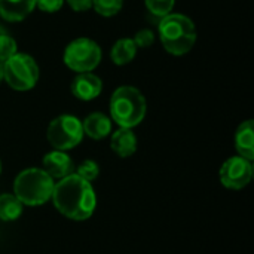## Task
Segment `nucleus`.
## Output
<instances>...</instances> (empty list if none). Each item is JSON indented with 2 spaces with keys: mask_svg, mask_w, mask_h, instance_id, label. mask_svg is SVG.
Wrapping results in <instances>:
<instances>
[{
  "mask_svg": "<svg viewBox=\"0 0 254 254\" xmlns=\"http://www.w3.org/2000/svg\"><path fill=\"white\" fill-rule=\"evenodd\" d=\"M51 198L63 216L77 222L89 219L97 204L91 183L77 174H71L55 183Z\"/></svg>",
  "mask_w": 254,
  "mask_h": 254,
  "instance_id": "1",
  "label": "nucleus"
},
{
  "mask_svg": "<svg viewBox=\"0 0 254 254\" xmlns=\"http://www.w3.org/2000/svg\"><path fill=\"white\" fill-rule=\"evenodd\" d=\"M162 46L171 55H185L196 43V28L192 19L182 13L164 16L158 25Z\"/></svg>",
  "mask_w": 254,
  "mask_h": 254,
  "instance_id": "2",
  "label": "nucleus"
},
{
  "mask_svg": "<svg viewBox=\"0 0 254 254\" xmlns=\"http://www.w3.org/2000/svg\"><path fill=\"white\" fill-rule=\"evenodd\" d=\"M144 95L134 86H119L110 98V115L119 128H134L146 116Z\"/></svg>",
  "mask_w": 254,
  "mask_h": 254,
  "instance_id": "3",
  "label": "nucleus"
},
{
  "mask_svg": "<svg viewBox=\"0 0 254 254\" xmlns=\"http://www.w3.org/2000/svg\"><path fill=\"white\" fill-rule=\"evenodd\" d=\"M54 186V179L42 168H27L16 176L13 182V195L22 205L36 207L51 199Z\"/></svg>",
  "mask_w": 254,
  "mask_h": 254,
  "instance_id": "4",
  "label": "nucleus"
},
{
  "mask_svg": "<svg viewBox=\"0 0 254 254\" xmlns=\"http://www.w3.org/2000/svg\"><path fill=\"white\" fill-rule=\"evenodd\" d=\"M40 70L33 57L16 52L3 64V79L15 91H28L36 86Z\"/></svg>",
  "mask_w": 254,
  "mask_h": 254,
  "instance_id": "5",
  "label": "nucleus"
},
{
  "mask_svg": "<svg viewBox=\"0 0 254 254\" xmlns=\"http://www.w3.org/2000/svg\"><path fill=\"white\" fill-rule=\"evenodd\" d=\"M101 48L88 37L70 42L64 51V64L76 73H89L101 63Z\"/></svg>",
  "mask_w": 254,
  "mask_h": 254,
  "instance_id": "6",
  "label": "nucleus"
},
{
  "mask_svg": "<svg viewBox=\"0 0 254 254\" xmlns=\"http://www.w3.org/2000/svg\"><path fill=\"white\" fill-rule=\"evenodd\" d=\"M48 141L55 150H70L76 147L83 138L82 122L71 115H61L55 118L48 127Z\"/></svg>",
  "mask_w": 254,
  "mask_h": 254,
  "instance_id": "7",
  "label": "nucleus"
},
{
  "mask_svg": "<svg viewBox=\"0 0 254 254\" xmlns=\"http://www.w3.org/2000/svg\"><path fill=\"white\" fill-rule=\"evenodd\" d=\"M253 179V165L241 156L226 159L220 168V182L225 188L240 190L246 188Z\"/></svg>",
  "mask_w": 254,
  "mask_h": 254,
  "instance_id": "8",
  "label": "nucleus"
},
{
  "mask_svg": "<svg viewBox=\"0 0 254 254\" xmlns=\"http://www.w3.org/2000/svg\"><path fill=\"white\" fill-rule=\"evenodd\" d=\"M51 179H64L74 174V164L71 158L63 150H52L43 158L42 168Z\"/></svg>",
  "mask_w": 254,
  "mask_h": 254,
  "instance_id": "9",
  "label": "nucleus"
},
{
  "mask_svg": "<svg viewBox=\"0 0 254 254\" xmlns=\"http://www.w3.org/2000/svg\"><path fill=\"white\" fill-rule=\"evenodd\" d=\"M101 91H103V82L92 71L77 73V76L71 82V94L82 101H91L97 98L101 94Z\"/></svg>",
  "mask_w": 254,
  "mask_h": 254,
  "instance_id": "10",
  "label": "nucleus"
},
{
  "mask_svg": "<svg viewBox=\"0 0 254 254\" xmlns=\"http://www.w3.org/2000/svg\"><path fill=\"white\" fill-rule=\"evenodd\" d=\"M36 7V0H0V16L9 22L25 19Z\"/></svg>",
  "mask_w": 254,
  "mask_h": 254,
  "instance_id": "11",
  "label": "nucleus"
},
{
  "mask_svg": "<svg viewBox=\"0 0 254 254\" xmlns=\"http://www.w3.org/2000/svg\"><path fill=\"white\" fill-rule=\"evenodd\" d=\"M82 129H83V134L88 135L89 138H92V140H103L112 131V121L104 113L95 112V113L88 115L83 119Z\"/></svg>",
  "mask_w": 254,
  "mask_h": 254,
  "instance_id": "12",
  "label": "nucleus"
},
{
  "mask_svg": "<svg viewBox=\"0 0 254 254\" xmlns=\"http://www.w3.org/2000/svg\"><path fill=\"white\" fill-rule=\"evenodd\" d=\"M112 150L121 158H129L137 150V137L131 128H119L110 140Z\"/></svg>",
  "mask_w": 254,
  "mask_h": 254,
  "instance_id": "13",
  "label": "nucleus"
},
{
  "mask_svg": "<svg viewBox=\"0 0 254 254\" xmlns=\"http://www.w3.org/2000/svg\"><path fill=\"white\" fill-rule=\"evenodd\" d=\"M235 147L238 156L253 161L254 159V124L253 121L243 122L235 134Z\"/></svg>",
  "mask_w": 254,
  "mask_h": 254,
  "instance_id": "14",
  "label": "nucleus"
},
{
  "mask_svg": "<svg viewBox=\"0 0 254 254\" xmlns=\"http://www.w3.org/2000/svg\"><path fill=\"white\" fill-rule=\"evenodd\" d=\"M137 49L138 48L135 46L132 39H129V37L119 39L110 51V58L116 65H125L135 58Z\"/></svg>",
  "mask_w": 254,
  "mask_h": 254,
  "instance_id": "15",
  "label": "nucleus"
},
{
  "mask_svg": "<svg viewBox=\"0 0 254 254\" xmlns=\"http://www.w3.org/2000/svg\"><path fill=\"white\" fill-rule=\"evenodd\" d=\"M22 202L13 193L0 195V219L4 222H13L22 214Z\"/></svg>",
  "mask_w": 254,
  "mask_h": 254,
  "instance_id": "16",
  "label": "nucleus"
},
{
  "mask_svg": "<svg viewBox=\"0 0 254 254\" xmlns=\"http://www.w3.org/2000/svg\"><path fill=\"white\" fill-rule=\"evenodd\" d=\"M124 0H92L94 10L101 16H113L122 9Z\"/></svg>",
  "mask_w": 254,
  "mask_h": 254,
  "instance_id": "17",
  "label": "nucleus"
},
{
  "mask_svg": "<svg viewBox=\"0 0 254 254\" xmlns=\"http://www.w3.org/2000/svg\"><path fill=\"white\" fill-rule=\"evenodd\" d=\"M174 3L176 0H144L147 10L155 16H161V18L173 13Z\"/></svg>",
  "mask_w": 254,
  "mask_h": 254,
  "instance_id": "18",
  "label": "nucleus"
},
{
  "mask_svg": "<svg viewBox=\"0 0 254 254\" xmlns=\"http://www.w3.org/2000/svg\"><path fill=\"white\" fill-rule=\"evenodd\" d=\"M18 52V45L16 40L6 34L4 31L0 33V63L4 64L10 57H13Z\"/></svg>",
  "mask_w": 254,
  "mask_h": 254,
  "instance_id": "19",
  "label": "nucleus"
},
{
  "mask_svg": "<svg viewBox=\"0 0 254 254\" xmlns=\"http://www.w3.org/2000/svg\"><path fill=\"white\" fill-rule=\"evenodd\" d=\"M74 174H77L79 177H82L83 180H86V182L91 183V182H94L98 177V174H100V165L95 161H92V159H86V161H83V162H80L77 165Z\"/></svg>",
  "mask_w": 254,
  "mask_h": 254,
  "instance_id": "20",
  "label": "nucleus"
},
{
  "mask_svg": "<svg viewBox=\"0 0 254 254\" xmlns=\"http://www.w3.org/2000/svg\"><path fill=\"white\" fill-rule=\"evenodd\" d=\"M134 43L137 48H141V49H146V48H150L155 42V33L152 30H147V28H143L140 31H137V34L134 36Z\"/></svg>",
  "mask_w": 254,
  "mask_h": 254,
  "instance_id": "21",
  "label": "nucleus"
},
{
  "mask_svg": "<svg viewBox=\"0 0 254 254\" xmlns=\"http://www.w3.org/2000/svg\"><path fill=\"white\" fill-rule=\"evenodd\" d=\"M64 4V0H36V7H39L42 12L54 13L58 12Z\"/></svg>",
  "mask_w": 254,
  "mask_h": 254,
  "instance_id": "22",
  "label": "nucleus"
},
{
  "mask_svg": "<svg viewBox=\"0 0 254 254\" xmlns=\"http://www.w3.org/2000/svg\"><path fill=\"white\" fill-rule=\"evenodd\" d=\"M67 3L74 12H85L92 7V0H67Z\"/></svg>",
  "mask_w": 254,
  "mask_h": 254,
  "instance_id": "23",
  "label": "nucleus"
},
{
  "mask_svg": "<svg viewBox=\"0 0 254 254\" xmlns=\"http://www.w3.org/2000/svg\"><path fill=\"white\" fill-rule=\"evenodd\" d=\"M3 80V64L0 63V82Z\"/></svg>",
  "mask_w": 254,
  "mask_h": 254,
  "instance_id": "24",
  "label": "nucleus"
},
{
  "mask_svg": "<svg viewBox=\"0 0 254 254\" xmlns=\"http://www.w3.org/2000/svg\"><path fill=\"white\" fill-rule=\"evenodd\" d=\"M0 173H1V162H0Z\"/></svg>",
  "mask_w": 254,
  "mask_h": 254,
  "instance_id": "25",
  "label": "nucleus"
}]
</instances>
